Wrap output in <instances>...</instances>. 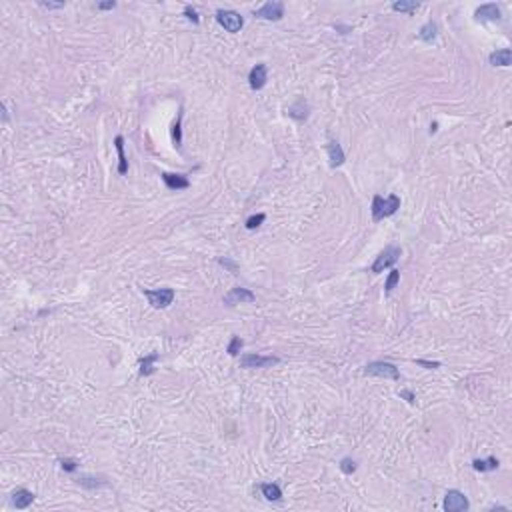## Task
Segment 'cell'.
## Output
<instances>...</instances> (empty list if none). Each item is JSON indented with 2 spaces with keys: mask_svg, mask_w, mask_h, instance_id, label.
Here are the masks:
<instances>
[{
  "mask_svg": "<svg viewBox=\"0 0 512 512\" xmlns=\"http://www.w3.org/2000/svg\"><path fill=\"white\" fill-rule=\"evenodd\" d=\"M280 360L276 356H258V354H244L240 358L242 368H266V366H274Z\"/></svg>",
  "mask_w": 512,
  "mask_h": 512,
  "instance_id": "52a82bcc",
  "label": "cell"
},
{
  "mask_svg": "<svg viewBox=\"0 0 512 512\" xmlns=\"http://www.w3.org/2000/svg\"><path fill=\"white\" fill-rule=\"evenodd\" d=\"M436 24L430 20V22H426L422 28H420V32H418V38L420 40H424V42H432L434 38H436Z\"/></svg>",
  "mask_w": 512,
  "mask_h": 512,
  "instance_id": "44dd1931",
  "label": "cell"
},
{
  "mask_svg": "<svg viewBox=\"0 0 512 512\" xmlns=\"http://www.w3.org/2000/svg\"><path fill=\"white\" fill-rule=\"evenodd\" d=\"M218 262H220V264H222V266H226V268H230V270H232V272H236V270H238V268H236V264H234V262H232V260H228V258H220V260H218Z\"/></svg>",
  "mask_w": 512,
  "mask_h": 512,
  "instance_id": "e575fe53",
  "label": "cell"
},
{
  "mask_svg": "<svg viewBox=\"0 0 512 512\" xmlns=\"http://www.w3.org/2000/svg\"><path fill=\"white\" fill-rule=\"evenodd\" d=\"M32 500H34V494H32L30 490H26V488H18V490L12 494V504H14L18 510L28 508V506L32 504Z\"/></svg>",
  "mask_w": 512,
  "mask_h": 512,
  "instance_id": "9a60e30c",
  "label": "cell"
},
{
  "mask_svg": "<svg viewBox=\"0 0 512 512\" xmlns=\"http://www.w3.org/2000/svg\"><path fill=\"white\" fill-rule=\"evenodd\" d=\"M114 6H116L114 0H110V2H100V4H96L98 10H110V8H114Z\"/></svg>",
  "mask_w": 512,
  "mask_h": 512,
  "instance_id": "836d02e7",
  "label": "cell"
},
{
  "mask_svg": "<svg viewBox=\"0 0 512 512\" xmlns=\"http://www.w3.org/2000/svg\"><path fill=\"white\" fill-rule=\"evenodd\" d=\"M266 74H268L266 64H256V66L250 70V74H248L250 88H252V90H260V88L266 84Z\"/></svg>",
  "mask_w": 512,
  "mask_h": 512,
  "instance_id": "30bf717a",
  "label": "cell"
},
{
  "mask_svg": "<svg viewBox=\"0 0 512 512\" xmlns=\"http://www.w3.org/2000/svg\"><path fill=\"white\" fill-rule=\"evenodd\" d=\"M60 464H62V468H64L66 472H74V470L78 468V462H76V460H72V458H64V460H60Z\"/></svg>",
  "mask_w": 512,
  "mask_h": 512,
  "instance_id": "f1b7e54d",
  "label": "cell"
},
{
  "mask_svg": "<svg viewBox=\"0 0 512 512\" xmlns=\"http://www.w3.org/2000/svg\"><path fill=\"white\" fill-rule=\"evenodd\" d=\"M242 338L240 336H232V340H230V344H228V348H226V352L230 354V356H236L238 352H240V348H242Z\"/></svg>",
  "mask_w": 512,
  "mask_h": 512,
  "instance_id": "484cf974",
  "label": "cell"
},
{
  "mask_svg": "<svg viewBox=\"0 0 512 512\" xmlns=\"http://www.w3.org/2000/svg\"><path fill=\"white\" fill-rule=\"evenodd\" d=\"M468 498L460 490H448L444 496V510L446 512H464L468 510Z\"/></svg>",
  "mask_w": 512,
  "mask_h": 512,
  "instance_id": "5b68a950",
  "label": "cell"
},
{
  "mask_svg": "<svg viewBox=\"0 0 512 512\" xmlns=\"http://www.w3.org/2000/svg\"><path fill=\"white\" fill-rule=\"evenodd\" d=\"M340 470L344 472V474H352L354 470H356V462L352 458H342L340 460Z\"/></svg>",
  "mask_w": 512,
  "mask_h": 512,
  "instance_id": "83f0119b",
  "label": "cell"
},
{
  "mask_svg": "<svg viewBox=\"0 0 512 512\" xmlns=\"http://www.w3.org/2000/svg\"><path fill=\"white\" fill-rule=\"evenodd\" d=\"M148 302L154 306V308H166L168 304H172L174 300V290L172 288H158V290H144Z\"/></svg>",
  "mask_w": 512,
  "mask_h": 512,
  "instance_id": "277c9868",
  "label": "cell"
},
{
  "mask_svg": "<svg viewBox=\"0 0 512 512\" xmlns=\"http://www.w3.org/2000/svg\"><path fill=\"white\" fill-rule=\"evenodd\" d=\"M472 466H474V470H478V472L496 470V468H498V458H494V456H490V458H486V460H480V458H476L474 462H472Z\"/></svg>",
  "mask_w": 512,
  "mask_h": 512,
  "instance_id": "d6986e66",
  "label": "cell"
},
{
  "mask_svg": "<svg viewBox=\"0 0 512 512\" xmlns=\"http://www.w3.org/2000/svg\"><path fill=\"white\" fill-rule=\"evenodd\" d=\"M156 360H158V352H152V354L144 356L142 360H140V374H142V376H148V374L154 372V362H156Z\"/></svg>",
  "mask_w": 512,
  "mask_h": 512,
  "instance_id": "ac0fdd59",
  "label": "cell"
},
{
  "mask_svg": "<svg viewBox=\"0 0 512 512\" xmlns=\"http://www.w3.org/2000/svg\"><path fill=\"white\" fill-rule=\"evenodd\" d=\"M216 20H218V24L224 28V30H228V32H238L240 28H242V24H244V20H242V16L238 14V12H234V10H218L216 12Z\"/></svg>",
  "mask_w": 512,
  "mask_h": 512,
  "instance_id": "8992f818",
  "label": "cell"
},
{
  "mask_svg": "<svg viewBox=\"0 0 512 512\" xmlns=\"http://www.w3.org/2000/svg\"><path fill=\"white\" fill-rule=\"evenodd\" d=\"M418 8H420L418 2H404V0H400V2H394V4H392V10H396V12H406V14H412V12H416Z\"/></svg>",
  "mask_w": 512,
  "mask_h": 512,
  "instance_id": "603a6c76",
  "label": "cell"
},
{
  "mask_svg": "<svg viewBox=\"0 0 512 512\" xmlns=\"http://www.w3.org/2000/svg\"><path fill=\"white\" fill-rule=\"evenodd\" d=\"M400 248L398 246H388L384 252H380L378 256H376V260H374V264H372V272L374 274H380V272H384V268H388V266H392L398 258H400Z\"/></svg>",
  "mask_w": 512,
  "mask_h": 512,
  "instance_id": "7a4b0ae2",
  "label": "cell"
},
{
  "mask_svg": "<svg viewBox=\"0 0 512 512\" xmlns=\"http://www.w3.org/2000/svg\"><path fill=\"white\" fill-rule=\"evenodd\" d=\"M436 128H438V124H436V122H432V124H430V132H436Z\"/></svg>",
  "mask_w": 512,
  "mask_h": 512,
  "instance_id": "d590c367",
  "label": "cell"
},
{
  "mask_svg": "<svg viewBox=\"0 0 512 512\" xmlns=\"http://www.w3.org/2000/svg\"><path fill=\"white\" fill-rule=\"evenodd\" d=\"M78 484L92 490V488H98V486H106V480H96V478H90V476H82V478H78Z\"/></svg>",
  "mask_w": 512,
  "mask_h": 512,
  "instance_id": "d4e9b609",
  "label": "cell"
},
{
  "mask_svg": "<svg viewBox=\"0 0 512 512\" xmlns=\"http://www.w3.org/2000/svg\"><path fill=\"white\" fill-rule=\"evenodd\" d=\"M328 158H330V166L336 168L344 162V152H342V146L336 142V140H328Z\"/></svg>",
  "mask_w": 512,
  "mask_h": 512,
  "instance_id": "4fadbf2b",
  "label": "cell"
},
{
  "mask_svg": "<svg viewBox=\"0 0 512 512\" xmlns=\"http://www.w3.org/2000/svg\"><path fill=\"white\" fill-rule=\"evenodd\" d=\"M254 300H256L254 292H250L248 288H240V286L232 288V290L224 296V302L230 304V306H234V304H244V302H254Z\"/></svg>",
  "mask_w": 512,
  "mask_h": 512,
  "instance_id": "9c48e42d",
  "label": "cell"
},
{
  "mask_svg": "<svg viewBox=\"0 0 512 512\" xmlns=\"http://www.w3.org/2000/svg\"><path fill=\"white\" fill-rule=\"evenodd\" d=\"M260 492H262V496H264L266 500H280V498H282L280 486H278V484H272V482L260 484Z\"/></svg>",
  "mask_w": 512,
  "mask_h": 512,
  "instance_id": "ffe728a7",
  "label": "cell"
},
{
  "mask_svg": "<svg viewBox=\"0 0 512 512\" xmlns=\"http://www.w3.org/2000/svg\"><path fill=\"white\" fill-rule=\"evenodd\" d=\"M114 146H116V152H118V174H126L128 172V162H126V156H124V138L116 136Z\"/></svg>",
  "mask_w": 512,
  "mask_h": 512,
  "instance_id": "e0dca14e",
  "label": "cell"
},
{
  "mask_svg": "<svg viewBox=\"0 0 512 512\" xmlns=\"http://www.w3.org/2000/svg\"><path fill=\"white\" fill-rule=\"evenodd\" d=\"M474 16H476V20H480V22H494V20H500V18H502V16H500V8H498L496 4H484V6L476 8Z\"/></svg>",
  "mask_w": 512,
  "mask_h": 512,
  "instance_id": "8fae6325",
  "label": "cell"
},
{
  "mask_svg": "<svg viewBox=\"0 0 512 512\" xmlns=\"http://www.w3.org/2000/svg\"><path fill=\"white\" fill-rule=\"evenodd\" d=\"M490 64L492 66H510L512 62V50L510 48H502V50H496L488 56Z\"/></svg>",
  "mask_w": 512,
  "mask_h": 512,
  "instance_id": "5bb4252c",
  "label": "cell"
},
{
  "mask_svg": "<svg viewBox=\"0 0 512 512\" xmlns=\"http://www.w3.org/2000/svg\"><path fill=\"white\" fill-rule=\"evenodd\" d=\"M398 280H400V272H398L396 268H392L390 274H388V278H386V284H384V294H386V296L394 290V286L398 284Z\"/></svg>",
  "mask_w": 512,
  "mask_h": 512,
  "instance_id": "cb8c5ba5",
  "label": "cell"
},
{
  "mask_svg": "<svg viewBox=\"0 0 512 512\" xmlns=\"http://www.w3.org/2000/svg\"><path fill=\"white\" fill-rule=\"evenodd\" d=\"M398 396H400V398H404V400H408L410 404H414V394H412L410 390H400V392H398Z\"/></svg>",
  "mask_w": 512,
  "mask_h": 512,
  "instance_id": "1f68e13d",
  "label": "cell"
},
{
  "mask_svg": "<svg viewBox=\"0 0 512 512\" xmlns=\"http://www.w3.org/2000/svg\"><path fill=\"white\" fill-rule=\"evenodd\" d=\"M160 176H162L164 184H166L170 190H186V188L190 186V182H188V178H186L184 174H170V172H162Z\"/></svg>",
  "mask_w": 512,
  "mask_h": 512,
  "instance_id": "7c38bea8",
  "label": "cell"
},
{
  "mask_svg": "<svg viewBox=\"0 0 512 512\" xmlns=\"http://www.w3.org/2000/svg\"><path fill=\"white\" fill-rule=\"evenodd\" d=\"M40 6H42V8H48V10H52V8H62V6H64V2H40Z\"/></svg>",
  "mask_w": 512,
  "mask_h": 512,
  "instance_id": "d6a6232c",
  "label": "cell"
},
{
  "mask_svg": "<svg viewBox=\"0 0 512 512\" xmlns=\"http://www.w3.org/2000/svg\"><path fill=\"white\" fill-rule=\"evenodd\" d=\"M182 108L178 110V118H176V122L172 124V140H174V146L180 150V146H182Z\"/></svg>",
  "mask_w": 512,
  "mask_h": 512,
  "instance_id": "7402d4cb",
  "label": "cell"
},
{
  "mask_svg": "<svg viewBox=\"0 0 512 512\" xmlns=\"http://www.w3.org/2000/svg\"><path fill=\"white\" fill-rule=\"evenodd\" d=\"M184 16H186V18H188V20H192V22H194V24H198V22H200V18H198V14H196V10H194V8H192V6H190V4H186V6H184Z\"/></svg>",
  "mask_w": 512,
  "mask_h": 512,
  "instance_id": "f546056e",
  "label": "cell"
},
{
  "mask_svg": "<svg viewBox=\"0 0 512 512\" xmlns=\"http://www.w3.org/2000/svg\"><path fill=\"white\" fill-rule=\"evenodd\" d=\"M256 18H264V20H280L284 16V4L274 0V2H266L262 8H258L254 12Z\"/></svg>",
  "mask_w": 512,
  "mask_h": 512,
  "instance_id": "ba28073f",
  "label": "cell"
},
{
  "mask_svg": "<svg viewBox=\"0 0 512 512\" xmlns=\"http://www.w3.org/2000/svg\"><path fill=\"white\" fill-rule=\"evenodd\" d=\"M364 374L368 376H380V378H392V380H400V372L394 364L390 362H370L364 368Z\"/></svg>",
  "mask_w": 512,
  "mask_h": 512,
  "instance_id": "3957f363",
  "label": "cell"
},
{
  "mask_svg": "<svg viewBox=\"0 0 512 512\" xmlns=\"http://www.w3.org/2000/svg\"><path fill=\"white\" fill-rule=\"evenodd\" d=\"M266 220V216L264 214H256V216H250L248 220H246V228L248 230H254V228H258L262 222Z\"/></svg>",
  "mask_w": 512,
  "mask_h": 512,
  "instance_id": "4316f807",
  "label": "cell"
},
{
  "mask_svg": "<svg viewBox=\"0 0 512 512\" xmlns=\"http://www.w3.org/2000/svg\"><path fill=\"white\" fill-rule=\"evenodd\" d=\"M418 366H424V368H438L440 366V362H428V360H422V358H418V360H414Z\"/></svg>",
  "mask_w": 512,
  "mask_h": 512,
  "instance_id": "4dcf8cb0",
  "label": "cell"
},
{
  "mask_svg": "<svg viewBox=\"0 0 512 512\" xmlns=\"http://www.w3.org/2000/svg\"><path fill=\"white\" fill-rule=\"evenodd\" d=\"M400 208V198L396 194H390L386 198L382 196H374L372 198V220H384L388 216H392L396 210Z\"/></svg>",
  "mask_w": 512,
  "mask_h": 512,
  "instance_id": "6da1fadb",
  "label": "cell"
},
{
  "mask_svg": "<svg viewBox=\"0 0 512 512\" xmlns=\"http://www.w3.org/2000/svg\"><path fill=\"white\" fill-rule=\"evenodd\" d=\"M288 116L290 118H294V120H306V116H308V104L302 100V98H298L294 104L288 108Z\"/></svg>",
  "mask_w": 512,
  "mask_h": 512,
  "instance_id": "2e32d148",
  "label": "cell"
}]
</instances>
